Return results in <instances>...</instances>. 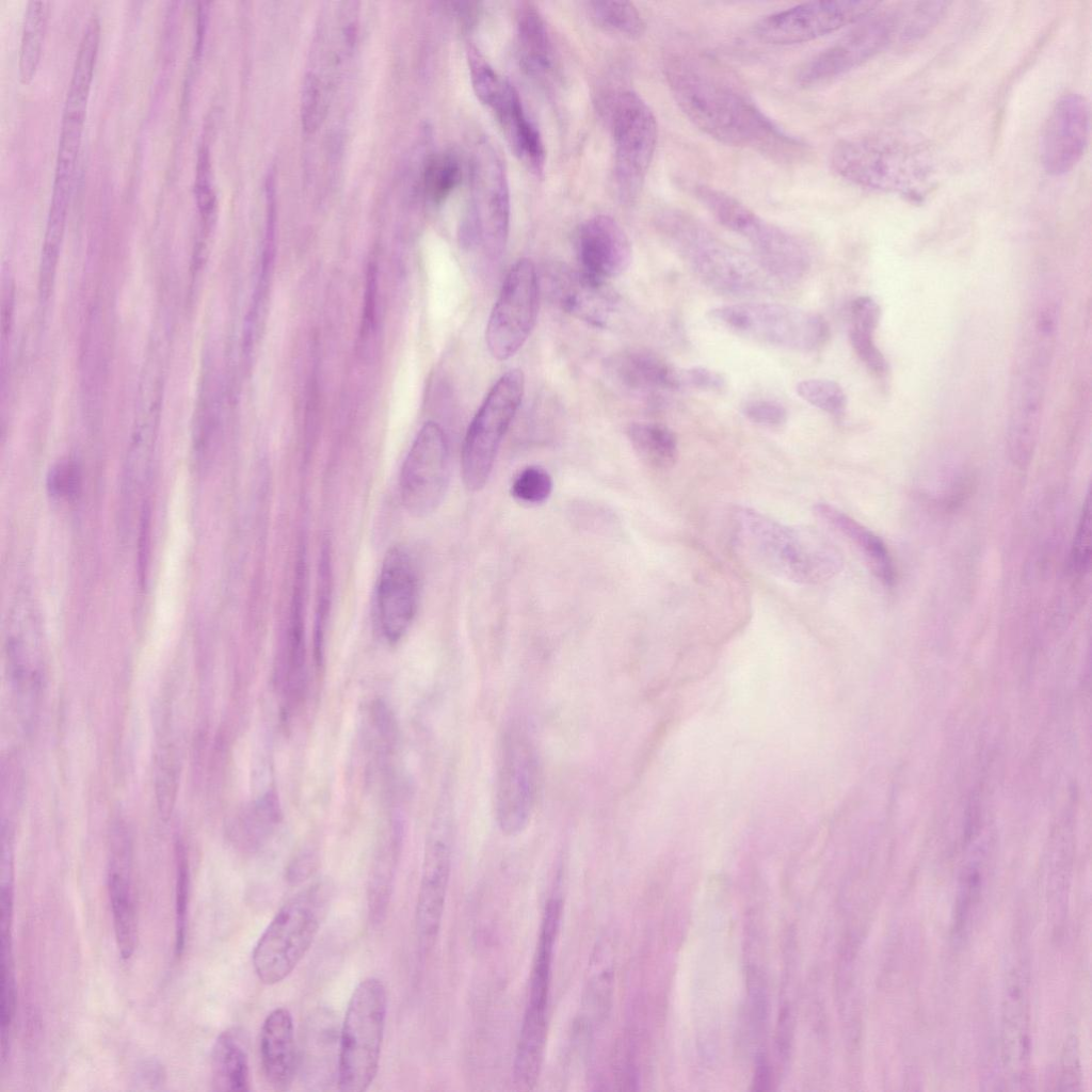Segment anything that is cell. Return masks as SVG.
<instances>
[{
    "mask_svg": "<svg viewBox=\"0 0 1092 1092\" xmlns=\"http://www.w3.org/2000/svg\"><path fill=\"white\" fill-rule=\"evenodd\" d=\"M663 69L682 114L711 139L777 162H799L808 155L806 143L772 121L735 76L711 59L673 52Z\"/></svg>",
    "mask_w": 1092,
    "mask_h": 1092,
    "instance_id": "6da1fadb",
    "label": "cell"
},
{
    "mask_svg": "<svg viewBox=\"0 0 1092 1092\" xmlns=\"http://www.w3.org/2000/svg\"><path fill=\"white\" fill-rule=\"evenodd\" d=\"M733 520L738 549L780 579L818 584L841 569L839 552L816 533L789 527L745 507L735 511Z\"/></svg>",
    "mask_w": 1092,
    "mask_h": 1092,
    "instance_id": "7a4b0ae2",
    "label": "cell"
},
{
    "mask_svg": "<svg viewBox=\"0 0 1092 1092\" xmlns=\"http://www.w3.org/2000/svg\"><path fill=\"white\" fill-rule=\"evenodd\" d=\"M656 227L692 273L716 292L746 295L762 291L775 282L755 258L722 241L684 210H661Z\"/></svg>",
    "mask_w": 1092,
    "mask_h": 1092,
    "instance_id": "3957f363",
    "label": "cell"
},
{
    "mask_svg": "<svg viewBox=\"0 0 1092 1092\" xmlns=\"http://www.w3.org/2000/svg\"><path fill=\"white\" fill-rule=\"evenodd\" d=\"M830 164L841 179L858 188L920 197L930 186L932 163L918 146L888 135L839 140Z\"/></svg>",
    "mask_w": 1092,
    "mask_h": 1092,
    "instance_id": "277c9868",
    "label": "cell"
},
{
    "mask_svg": "<svg viewBox=\"0 0 1092 1092\" xmlns=\"http://www.w3.org/2000/svg\"><path fill=\"white\" fill-rule=\"evenodd\" d=\"M333 895V884L319 880L291 896L275 913L252 953L255 974L262 983H279L293 971L312 945Z\"/></svg>",
    "mask_w": 1092,
    "mask_h": 1092,
    "instance_id": "5b68a950",
    "label": "cell"
},
{
    "mask_svg": "<svg viewBox=\"0 0 1092 1092\" xmlns=\"http://www.w3.org/2000/svg\"><path fill=\"white\" fill-rule=\"evenodd\" d=\"M696 200L725 228L749 242L755 259L774 278L789 282L803 276L810 256L801 240L765 220L735 196L704 183L691 186Z\"/></svg>",
    "mask_w": 1092,
    "mask_h": 1092,
    "instance_id": "8992f818",
    "label": "cell"
},
{
    "mask_svg": "<svg viewBox=\"0 0 1092 1092\" xmlns=\"http://www.w3.org/2000/svg\"><path fill=\"white\" fill-rule=\"evenodd\" d=\"M387 1013V993L376 977L353 990L339 1030L337 1086L343 1092H364L380 1064Z\"/></svg>",
    "mask_w": 1092,
    "mask_h": 1092,
    "instance_id": "52a82bcc",
    "label": "cell"
},
{
    "mask_svg": "<svg viewBox=\"0 0 1092 1092\" xmlns=\"http://www.w3.org/2000/svg\"><path fill=\"white\" fill-rule=\"evenodd\" d=\"M708 316L736 335L793 351L818 350L830 337L823 317L785 304L737 303L714 307Z\"/></svg>",
    "mask_w": 1092,
    "mask_h": 1092,
    "instance_id": "ba28073f",
    "label": "cell"
},
{
    "mask_svg": "<svg viewBox=\"0 0 1092 1092\" xmlns=\"http://www.w3.org/2000/svg\"><path fill=\"white\" fill-rule=\"evenodd\" d=\"M470 188L463 239L481 246L489 258H498L509 236V186L500 158L485 140L478 142L473 149Z\"/></svg>",
    "mask_w": 1092,
    "mask_h": 1092,
    "instance_id": "9c48e42d",
    "label": "cell"
},
{
    "mask_svg": "<svg viewBox=\"0 0 1092 1092\" xmlns=\"http://www.w3.org/2000/svg\"><path fill=\"white\" fill-rule=\"evenodd\" d=\"M525 376L512 369L502 374L471 420L462 448V478L470 491L487 482L501 440L524 396Z\"/></svg>",
    "mask_w": 1092,
    "mask_h": 1092,
    "instance_id": "30bf717a",
    "label": "cell"
},
{
    "mask_svg": "<svg viewBox=\"0 0 1092 1092\" xmlns=\"http://www.w3.org/2000/svg\"><path fill=\"white\" fill-rule=\"evenodd\" d=\"M559 896L555 892L545 905L532 963L528 1002L515 1049L513 1065L525 1075L539 1073L544 1060L553 952L563 910Z\"/></svg>",
    "mask_w": 1092,
    "mask_h": 1092,
    "instance_id": "8fae6325",
    "label": "cell"
},
{
    "mask_svg": "<svg viewBox=\"0 0 1092 1092\" xmlns=\"http://www.w3.org/2000/svg\"><path fill=\"white\" fill-rule=\"evenodd\" d=\"M539 762L527 728L519 722L504 730L499 751L495 785V816L508 836L520 834L529 824L536 799Z\"/></svg>",
    "mask_w": 1092,
    "mask_h": 1092,
    "instance_id": "7c38bea8",
    "label": "cell"
},
{
    "mask_svg": "<svg viewBox=\"0 0 1092 1092\" xmlns=\"http://www.w3.org/2000/svg\"><path fill=\"white\" fill-rule=\"evenodd\" d=\"M610 123L617 189L624 200H632L642 189L655 154L657 121L641 96L623 91L611 101Z\"/></svg>",
    "mask_w": 1092,
    "mask_h": 1092,
    "instance_id": "4fadbf2b",
    "label": "cell"
},
{
    "mask_svg": "<svg viewBox=\"0 0 1092 1092\" xmlns=\"http://www.w3.org/2000/svg\"><path fill=\"white\" fill-rule=\"evenodd\" d=\"M539 279L534 263L517 260L509 270L491 312L485 339L498 360L513 356L530 336L537 317Z\"/></svg>",
    "mask_w": 1092,
    "mask_h": 1092,
    "instance_id": "5bb4252c",
    "label": "cell"
},
{
    "mask_svg": "<svg viewBox=\"0 0 1092 1092\" xmlns=\"http://www.w3.org/2000/svg\"><path fill=\"white\" fill-rule=\"evenodd\" d=\"M880 2L828 0L804 2L760 18L753 27L757 39L771 45H792L816 39L873 13Z\"/></svg>",
    "mask_w": 1092,
    "mask_h": 1092,
    "instance_id": "9a60e30c",
    "label": "cell"
},
{
    "mask_svg": "<svg viewBox=\"0 0 1092 1092\" xmlns=\"http://www.w3.org/2000/svg\"><path fill=\"white\" fill-rule=\"evenodd\" d=\"M896 20V10L866 16L804 63L797 75V83L804 89L816 87L863 65L894 41Z\"/></svg>",
    "mask_w": 1092,
    "mask_h": 1092,
    "instance_id": "2e32d148",
    "label": "cell"
},
{
    "mask_svg": "<svg viewBox=\"0 0 1092 1092\" xmlns=\"http://www.w3.org/2000/svg\"><path fill=\"white\" fill-rule=\"evenodd\" d=\"M448 446L443 429L429 421L419 430L400 473L404 509L413 517L429 516L443 502L449 485Z\"/></svg>",
    "mask_w": 1092,
    "mask_h": 1092,
    "instance_id": "e0dca14e",
    "label": "cell"
},
{
    "mask_svg": "<svg viewBox=\"0 0 1092 1092\" xmlns=\"http://www.w3.org/2000/svg\"><path fill=\"white\" fill-rule=\"evenodd\" d=\"M452 826L446 802L435 815L427 838L417 895L415 925L423 948L433 946L441 925L452 863Z\"/></svg>",
    "mask_w": 1092,
    "mask_h": 1092,
    "instance_id": "ac0fdd59",
    "label": "cell"
},
{
    "mask_svg": "<svg viewBox=\"0 0 1092 1092\" xmlns=\"http://www.w3.org/2000/svg\"><path fill=\"white\" fill-rule=\"evenodd\" d=\"M1012 380L1008 446L1019 464L1029 462L1039 434L1051 354L1026 343Z\"/></svg>",
    "mask_w": 1092,
    "mask_h": 1092,
    "instance_id": "d6986e66",
    "label": "cell"
},
{
    "mask_svg": "<svg viewBox=\"0 0 1092 1092\" xmlns=\"http://www.w3.org/2000/svg\"><path fill=\"white\" fill-rule=\"evenodd\" d=\"M1090 111L1079 94L1069 93L1054 105L1040 141V158L1051 176L1069 173L1082 158L1089 141Z\"/></svg>",
    "mask_w": 1092,
    "mask_h": 1092,
    "instance_id": "ffe728a7",
    "label": "cell"
},
{
    "mask_svg": "<svg viewBox=\"0 0 1092 1092\" xmlns=\"http://www.w3.org/2000/svg\"><path fill=\"white\" fill-rule=\"evenodd\" d=\"M419 582L406 549L394 547L383 560L376 585V607L381 631L390 643L408 631L418 607Z\"/></svg>",
    "mask_w": 1092,
    "mask_h": 1092,
    "instance_id": "44dd1931",
    "label": "cell"
},
{
    "mask_svg": "<svg viewBox=\"0 0 1092 1092\" xmlns=\"http://www.w3.org/2000/svg\"><path fill=\"white\" fill-rule=\"evenodd\" d=\"M108 893L115 941L123 959H129L138 938L136 895L132 876L131 844L125 826L115 824L111 836Z\"/></svg>",
    "mask_w": 1092,
    "mask_h": 1092,
    "instance_id": "7402d4cb",
    "label": "cell"
},
{
    "mask_svg": "<svg viewBox=\"0 0 1092 1092\" xmlns=\"http://www.w3.org/2000/svg\"><path fill=\"white\" fill-rule=\"evenodd\" d=\"M577 255L582 272L607 282L628 269L632 248L628 236L615 220L596 215L579 228Z\"/></svg>",
    "mask_w": 1092,
    "mask_h": 1092,
    "instance_id": "603a6c76",
    "label": "cell"
},
{
    "mask_svg": "<svg viewBox=\"0 0 1092 1092\" xmlns=\"http://www.w3.org/2000/svg\"><path fill=\"white\" fill-rule=\"evenodd\" d=\"M515 156L532 172L541 174L545 165V147L541 133L527 115L516 89L505 80L488 107Z\"/></svg>",
    "mask_w": 1092,
    "mask_h": 1092,
    "instance_id": "cb8c5ba5",
    "label": "cell"
},
{
    "mask_svg": "<svg viewBox=\"0 0 1092 1092\" xmlns=\"http://www.w3.org/2000/svg\"><path fill=\"white\" fill-rule=\"evenodd\" d=\"M552 295L563 309L595 325H604L615 296L607 282L565 268L550 275Z\"/></svg>",
    "mask_w": 1092,
    "mask_h": 1092,
    "instance_id": "d4e9b609",
    "label": "cell"
},
{
    "mask_svg": "<svg viewBox=\"0 0 1092 1092\" xmlns=\"http://www.w3.org/2000/svg\"><path fill=\"white\" fill-rule=\"evenodd\" d=\"M259 1054L268 1083L276 1090H286L296 1067L293 1021L287 1009L276 1008L264 1018L259 1035Z\"/></svg>",
    "mask_w": 1092,
    "mask_h": 1092,
    "instance_id": "484cf974",
    "label": "cell"
},
{
    "mask_svg": "<svg viewBox=\"0 0 1092 1092\" xmlns=\"http://www.w3.org/2000/svg\"><path fill=\"white\" fill-rule=\"evenodd\" d=\"M612 371L623 386L637 392L654 395L682 388L680 370L646 350L620 354L612 363Z\"/></svg>",
    "mask_w": 1092,
    "mask_h": 1092,
    "instance_id": "4316f807",
    "label": "cell"
},
{
    "mask_svg": "<svg viewBox=\"0 0 1092 1092\" xmlns=\"http://www.w3.org/2000/svg\"><path fill=\"white\" fill-rule=\"evenodd\" d=\"M814 513L826 526L855 545L882 582L885 584L894 582L895 573L889 552L885 544L874 533L826 502L815 504Z\"/></svg>",
    "mask_w": 1092,
    "mask_h": 1092,
    "instance_id": "83f0119b",
    "label": "cell"
},
{
    "mask_svg": "<svg viewBox=\"0 0 1092 1092\" xmlns=\"http://www.w3.org/2000/svg\"><path fill=\"white\" fill-rule=\"evenodd\" d=\"M100 23L97 15L87 20L80 39L77 57L65 98L63 116L85 121L87 100L98 53Z\"/></svg>",
    "mask_w": 1092,
    "mask_h": 1092,
    "instance_id": "f1b7e54d",
    "label": "cell"
},
{
    "mask_svg": "<svg viewBox=\"0 0 1092 1092\" xmlns=\"http://www.w3.org/2000/svg\"><path fill=\"white\" fill-rule=\"evenodd\" d=\"M212 1086L216 1091H250L248 1056L237 1030L223 1031L211 1055Z\"/></svg>",
    "mask_w": 1092,
    "mask_h": 1092,
    "instance_id": "f546056e",
    "label": "cell"
},
{
    "mask_svg": "<svg viewBox=\"0 0 1092 1092\" xmlns=\"http://www.w3.org/2000/svg\"><path fill=\"white\" fill-rule=\"evenodd\" d=\"M516 28L523 67L533 76L547 74L551 68V42L545 20L534 4L527 2L520 5Z\"/></svg>",
    "mask_w": 1092,
    "mask_h": 1092,
    "instance_id": "4dcf8cb0",
    "label": "cell"
},
{
    "mask_svg": "<svg viewBox=\"0 0 1092 1092\" xmlns=\"http://www.w3.org/2000/svg\"><path fill=\"white\" fill-rule=\"evenodd\" d=\"M628 437L638 456L656 469L671 468L678 457L675 434L657 422H636L628 429Z\"/></svg>",
    "mask_w": 1092,
    "mask_h": 1092,
    "instance_id": "1f68e13d",
    "label": "cell"
},
{
    "mask_svg": "<svg viewBox=\"0 0 1092 1092\" xmlns=\"http://www.w3.org/2000/svg\"><path fill=\"white\" fill-rule=\"evenodd\" d=\"M49 3L46 1H29L26 6L20 49L19 77L25 83L34 77L42 54L47 28Z\"/></svg>",
    "mask_w": 1092,
    "mask_h": 1092,
    "instance_id": "d6a6232c",
    "label": "cell"
},
{
    "mask_svg": "<svg viewBox=\"0 0 1092 1092\" xmlns=\"http://www.w3.org/2000/svg\"><path fill=\"white\" fill-rule=\"evenodd\" d=\"M614 967L613 954L609 942L597 944L589 970L587 1000L588 1007L598 1018L604 1016L609 1008L613 992Z\"/></svg>",
    "mask_w": 1092,
    "mask_h": 1092,
    "instance_id": "836d02e7",
    "label": "cell"
},
{
    "mask_svg": "<svg viewBox=\"0 0 1092 1092\" xmlns=\"http://www.w3.org/2000/svg\"><path fill=\"white\" fill-rule=\"evenodd\" d=\"M948 6L947 2H913L896 10L895 36L901 44H912L922 38L940 21Z\"/></svg>",
    "mask_w": 1092,
    "mask_h": 1092,
    "instance_id": "e575fe53",
    "label": "cell"
},
{
    "mask_svg": "<svg viewBox=\"0 0 1092 1092\" xmlns=\"http://www.w3.org/2000/svg\"><path fill=\"white\" fill-rule=\"evenodd\" d=\"M593 19L601 27L628 37H639L645 29L644 20L631 2L589 1Z\"/></svg>",
    "mask_w": 1092,
    "mask_h": 1092,
    "instance_id": "d590c367",
    "label": "cell"
},
{
    "mask_svg": "<svg viewBox=\"0 0 1092 1092\" xmlns=\"http://www.w3.org/2000/svg\"><path fill=\"white\" fill-rule=\"evenodd\" d=\"M463 177L461 161L453 152H441L429 159L423 172V187L435 204L445 200Z\"/></svg>",
    "mask_w": 1092,
    "mask_h": 1092,
    "instance_id": "8d00e7d4",
    "label": "cell"
},
{
    "mask_svg": "<svg viewBox=\"0 0 1092 1092\" xmlns=\"http://www.w3.org/2000/svg\"><path fill=\"white\" fill-rule=\"evenodd\" d=\"M278 818L279 806L276 797L267 793L244 814L238 833L245 845H258L273 830Z\"/></svg>",
    "mask_w": 1092,
    "mask_h": 1092,
    "instance_id": "74e56055",
    "label": "cell"
},
{
    "mask_svg": "<svg viewBox=\"0 0 1092 1092\" xmlns=\"http://www.w3.org/2000/svg\"><path fill=\"white\" fill-rule=\"evenodd\" d=\"M797 394L813 406L834 416H841L847 397L841 386L831 380L808 379L797 384Z\"/></svg>",
    "mask_w": 1092,
    "mask_h": 1092,
    "instance_id": "f35d334b",
    "label": "cell"
},
{
    "mask_svg": "<svg viewBox=\"0 0 1092 1092\" xmlns=\"http://www.w3.org/2000/svg\"><path fill=\"white\" fill-rule=\"evenodd\" d=\"M190 888L189 863L181 844L176 846L175 879V953L181 956L187 936L188 903Z\"/></svg>",
    "mask_w": 1092,
    "mask_h": 1092,
    "instance_id": "ab89813d",
    "label": "cell"
},
{
    "mask_svg": "<svg viewBox=\"0 0 1092 1092\" xmlns=\"http://www.w3.org/2000/svg\"><path fill=\"white\" fill-rule=\"evenodd\" d=\"M467 62L473 92L481 103L488 108L502 89L505 79L496 73L475 45L467 49Z\"/></svg>",
    "mask_w": 1092,
    "mask_h": 1092,
    "instance_id": "60d3db41",
    "label": "cell"
},
{
    "mask_svg": "<svg viewBox=\"0 0 1092 1092\" xmlns=\"http://www.w3.org/2000/svg\"><path fill=\"white\" fill-rule=\"evenodd\" d=\"M331 597V562L326 546L323 547L319 568L318 605L315 625V660L321 667L324 659V638Z\"/></svg>",
    "mask_w": 1092,
    "mask_h": 1092,
    "instance_id": "b9f144b4",
    "label": "cell"
},
{
    "mask_svg": "<svg viewBox=\"0 0 1092 1092\" xmlns=\"http://www.w3.org/2000/svg\"><path fill=\"white\" fill-rule=\"evenodd\" d=\"M552 479L546 469L529 466L523 469L512 484L514 498L525 503H542L552 492Z\"/></svg>",
    "mask_w": 1092,
    "mask_h": 1092,
    "instance_id": "7bdbcfd3",
    "label": "cell"
},
{
    "mask_svg": "<svg viewBox=\"0 0 1092 1092\" xmlns=\"http://www.w3.org/2000/svg\"><path fill=\"white\" fill-rule=\"evenodd\" d=\"M1091 529V499L1088 493L1071 552V567L1074 573L1082 574L1090 565Z\"/></svg>",
    "mask_w": 1092,
    "mask_h": 1092,
    "instance_id": "ee69618b",
    "label": "cell"
},
{
    "mask_svg": "<svg viewBox=\"0 0 1092 1092\" xmlns=\"http://www.w3.org/2000/svg\"><path fill=\"white\" fill-rule=\"evenodd\" d=\"M194 191L199 212L208 220L214 212L216 198L211 183L209 151L206 147L198 152Z\"/></svg>",
    "mask_w": 1092,
    "mask_h": 1092,
    "instance_id": "f6af8a7d",
    "label": "cell"
},
{
    "mask_svg": "<svg viewBox=\"0 0 1092 1092\" xmlns=\"http://www.w3.org/2000/svg\"><path fill=\"white\" fill-rule=\"evenodd\" d=\"M873 333L850 327L849 338L854 352L866 367L874 374L883 375L887 371V362L874 343Z\"/></svg>",
    "mask_w": 1092,
    "mask_h": 1092,
    "instance_id": "bcb514c9",
    "label": "cell"
},
{
    "mask_svg": "<svg viewBox=\"0 0 1092 1092\" xmlns=\"http://www.w3.org/2000/svg\"><path fill=\"white\" fill-rule=\"evenodd\" d=\"M81 475L79 467L74 463H62L54 466L47 479V485L51 494L59 497H75L80 488Z\"/></svg>",
    "mask_w": 1092,
    "mask_h": 1092,
    "instance_id": "7dc6e473",
    "label": "cell"
},
{
    "mask_svg": "<svg viewBox=\"0 0 1092 1092\" xmlns=\"http://www.w3.org/2000/svg\"><path fill=\"white\" fill-rule=\"evenodd\" d=\"M744 416L752 422L767 427H777L787 419L785 407L771 400H754L743 407Z\"/></svg>",
    "mask_w": 1092,
    "mask_h": 1092,
    "instance_id": "c3c4849f",
    "label": "cell"
},
{
    "mask_svg": "<svg viewBox=\"0 0 1092 1092\" xmlns=\"http://www.w3.org/2000/svg\"><path fill=\"white\" fill-rule=\"evenodd\" d=\"M680 379L682 387L704 391H721L726 385L721 373L702 366L680 370Z\"/></svg>",
    "mask_w": 1092,
    "mask_h": 1092,
    "instance_id": "681fc988",
    "label": "cell"
},
{
    "mask_svg": "<svg viewBox=\"0 0 1092 1092\" xmlns=\"http://www.w3.org/2000/svg\"><path fill=\"white\" fill-rule=\"evenodd\" d=\"M880 318V308L877 302L867 295L856 298L850 307L851 326L855 328L874 332Z\"/></svg>",
    "mask_w": 1092,
    "mask_h": 1092,
    "instance_id": "f907efd6",
    "label": "cell"
},
{
    "mask_svg": "<svg viewBox=\"0 0 1092 1092\" xmlns=\"http://www.w3.org/2000/svg\"><path fill=\"white\" fill-rule=\"evenodd\" d=\"M149 510L144 508L141 518V533L139 541V573L140 581L144 582L146 566L149 553Z\"/></svg>",
    "mask_w": 1092,
    "mask_h": 1092,
    "instance_id": "816d5d0a",
    "label": "cell"
},
{
    "mask_svg": "<svg viewBox=\"0 0 1092 1092\" xmlns=\"http://www.w3.org/2000/svg\"><path fill=\"white\" fill-rule=\"evenodd\" d=\"M753 1085L755 1090L762 1091L769 1089L770 1072L767 1062L762 1058L757 1062Z\"/></svg>",
    "mask_w": 1092,
    "mask_h": 1092,
    "instance_id": "f5cc1de1",
    "label": "cell"
}]
</instances>
